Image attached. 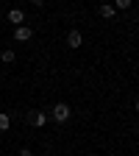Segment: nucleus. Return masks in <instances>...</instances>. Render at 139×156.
I'll return each instance as SVG.
<instances>
[{"label": "nucleus", "instance_id": "nucleus-1", "mask_svg": "<svg viewBox=\"0 0 139 156\" xmlns=\"http://www.w3.org/2000/svg\"><path fill=\"white\" fill-rule=\"evenodd\" d=\"M53 120L56 123H67L70 120V106L67 103H56L53 106Z\"/></svg>", "mask_w": 139, "mask_h": 156}, {"label": "nucleus", "instance_id": "nucleus-2", "mask_svg": "<svg viewBox=\"0 0 139 156\" xmlns=\"http://www.w3.org/2000/svg\"><path fill=\"white\" fill-rule=\"evenodd\" d=\"M25 120H28L33 128H42V126L47 123V114H42V112H28V117H25Z\"/></svg>", "mask_w": 139, "mask_h": 156}, {"label": "nucleus", "instance_id": "nucleus-3", "mask_svg": "<svg viewBox=\"0 0 139 156\" xmlns=\"http://www.w3.org/2000/svg\"><path fill=\"white\" fill-rule=\"evenodd\" d=\"M81 45H84V34H81V31H70V34H67V48L78 50Z\"/></svg>", "mask_w": 139, "mask_h": 156}, {"label": "nucleus", "instance_id": "nucleus-4", "mask_svg": "<svg viewBox=\"0 0 139 156\" xmlns=\"http://www.w3.org/2000/svg\"><path fill=\"white\" fill-rule=\"evenodd\" d=\"M31 36H33V31H31L28 25H17V28H14V39H17V42H28Z\"/></svg>", "mask_w": 139, "mask_h": 156}, {"label": "nucleus", "instance_id": "nucleus-5", "mask_svg": "<svg viewBox=\"0 0 139 156\" xmlns=\"http://www.w3.org/2000/svg\"><path fill=\"white\" fill-rule=\"evenodd\" d=\"M23 20H25V14H23V11H19V9H11V11H9V23H14V25H19V23H23Z\"/></svg>", "mask_w": 139, "mask_h": 156}, {"label": "nucleus", "instance_id": "nucleus-6", "mask_svg": "<svg viewBox=\"0 0 139 156\" xmlns=\"http://www.w3.org/2000/svg\"><path fill=\"white\" fill-rule=\"evenodd\" d=\"M114 14H117V9H114L111 3H103V6H100V17H106V20H111Z\"/></svg>", "mask_w": 139, "mask_h": 156}, {"label": "nucleus", "instance_id": "nucleus-7", "mask_svg": "<svg viewBox=\"0 0 139 156\" xmlns=\"http://www.w3.org/2000/svg\"><path fill=\"white\" fill-rule=\"evenodd\" d=\"M9 126H11L9 114H3V112H0V131H9Z\"/></svg>", "mask_w": 139, "mask_h": 156}, {"label": "nucleus", "instance_id": "nucleus-8", "mask_svg": "<svg viewBox=\"0 0 139 156\" xmlns=\"http://www.w3.org/2000/svg\"><path fill=\"white\" fill-rule=\"evenodd\" d=\"M0 58H3L6 64H11V62H14L17 56H14V50H3V53H0Z\"/></svg>", "mask_w": 139, "mask_h": 156}, {"label": "nucleus", "instance_id": "nucleus-9", "mask_svg": "<svg viewBox=\"0 0 139 156\" xmlns=\"http://www.w3.org/2000/svg\"><path fill=\"white\" fill-rule=\"evenodd\" d=\"M117 11H120V9H131V0H114V3H111Z\"/></svg>", "mask_w": 139, "mask_h": 156}, {"label": "nucleus", "instance_id": "nucleus-10", "mask_svg": "<svg viewBox=\"0 0 139 156\" xmlns=\"http://www.w3.org/2000/svg\"><path fill=\"white\" fill-rule=\"evenodd\" d=\"M17 156H33V153H31L28 148H23V151H19V153H17Z\"/></svg>", "mask_w": 139, "mask_h": 156}, {"label": "nucleus", "instance_id": "nucleus-11", "mask_svg": "<svg viewBox=\"0 0 139 156\" xmlns=\"http://www.w3.org/2000/svg\"><path fill=\"white\" fill-rule=\"evenodd\" d=\"M31 3H33V6H42V3H45V0H31Z\"/></svg>", "mask_w": 139, "mask_h": 156}, {"label": "nucleus", "instance_id": "nucleus-12", "mask_svg": "<svg viewBox=\"0 0 139 156\" xmlns=\"http://www.w3.org/2000/svg\"><path fill=\"white\" fill-rule=\"evenodd\" d=\"M136 114H139V101H136Z\"/></svg>", "mask_w": 139, "mask_h": 156}]
</instances>
